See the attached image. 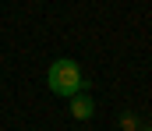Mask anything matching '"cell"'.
I'll return each instance as SVG.
<instances>
[{
  "mask_svg": "<svg viewBox=\"0 0 152 131\" xmlns=\"http://www.w3.org/2000/svg\"><path fill=\"white\" fill-rule=\"evenodd\" d=\"M46 85H50L53 96L71 99V96H78V92H85V89H88V78H85V71H81V64H78V60L60 57V60H53V64H50Z\"/></svg>",
  "mask_w": 152,
  "mask_h": 131,
  "instance_id": "1",
  "label": "cell"
},
{
  "mask_svg": "<svg viewBox=\"0 0 152 131\" xmlns=\"http://www.w3.org/2000/svg\"><path fill=\"white\" fill-rule=\"evenodd\" d=\"M67 103H71V117H75V121H81V124L96 117V103H92V96H85V92H78V96H71Z\"/></svg>",
  "mask_w": 152,
  "mask_h": 131,
  "instance_id": "2",
  "label": "cell"
},
{
  "mask_svg": "<svg viewBox=\"0 0 152 131\" xmlns=\"http://www.w3.org/2000/svg\"><path fill=\"white\" fill-rule=\"evenodd\" d=\"M138 128H142L138 113H131V110H127V113H120V131H138Z\"/></svg>",
  "mask_w": 152,
  "mask_h": 131,
  "instance_id": "3",
  "label": "cell"
},
{
  "mask_svg": "<svg viewBox=\"0 0 152 131\" xmlns=\"http://www.w3.org/2000/svg\"><path fill=\"white\" fill-rule=\"evenodd\" d=\"M138 131H152V124H142V128H138Z\"/></svg>",
  "mask_w": 152,
  "mask_h": 131,
  "instance_id": "4",
  "label": "cell"
}]
</instances>
